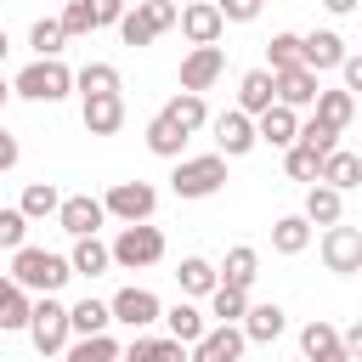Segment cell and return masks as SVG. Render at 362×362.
I'll return each mask as SVG.
<instances>
[{
    "mask_svg": "<svg viewBox=\"0 0 362 362\" xmlns=\"http://www.w3.org/2000/svg\"><path fill=\"white\" fill-rule=\"evenodd\" d=\"M255 130H260V141H266V147H283V153H288V147L300 141V107L272 102V107L255 119Z\"/></svg>",
    "mask_w": 362,
    "mask_h": 362,
    "instance_id": "cell-15",
    "label": "cell"
},
{
    "mask_svg": "<svg viewBox=\"0 0 362 362\" xmlns=\"http://www.w3.org/2000/svg\"><path fill=\"white\" fill-rule=\"evenodd\" d=\"M243 311H249V288L215 283V294H209V317H215V322H243Z\"/></svg>",
    "mask_w": 362,
    "mask_h": 362,
    "instance_id": "cell-37",
    "label": "cell"
},
{
    "mask_svg": "<svg viewBox=\"0 0 362 362\" xmlns=\"http://www.w3.org/2000/svg\"><path fill=\"white\" fill-rule=\"evenodd\" d=\"M147 11H153V23H158V34L181 23V6H175V0H147Z\"/></svg>",
    "mask_w": 362,
    "mask_h": 362,
    "instance_id": "cell-47",
    "label": "cell"
},
{
    "mask_svg": "<svg viewBox=\"0 0 362 362\" xmlns=\"http://www.w3.org/2000/svg\"><path fill=\"white\" fill-rule=\"evenodd\" d=\"M158 113H170V119H175L187 136H198V130L209 124V107H204V96H198V90H181V96H170Z\"/></svg>",
    "mask_w": 362,
    "mask_h": 362,
    "instance_id": "cell-29",
    "label": "cell"
},
{
    "mask_svg": "<svg viewBox=\"0 0 362 362\" xmlns=\"http://www.w3.org/2000/svg\"><path fill=\"white\" fill-rule=\"evenodd\" d=\"M107 249H113V266L141 272V266H158V260H164V232L147 226V221H136V226H119V238H113Z\"/></svg>",
    "mask_w": 362,
    "mask_h": 362,
    "instance_id": "cell-5",
    "label": "cell"
},
{
    "mask_svg": "<svg viewBox=\"0 0 362 362\" xmlns=\"http://www.w3.org/2000/svg\"><path fill=\"white\" fill-rule=\"evenodd\" d=\"M102 221H107V204H102V198H90V192L62 198V209H57V226H62L68 238H90Z\"/></svg>",
    "mask_w": 362,
    "mask_h": 362,
    "instance_id": "cell-13",
    "label": "cell"
},
{
    "mask_svg": "<svg viewBox=\"0 0 362 362\" xmlns=\"http://www.w3.org/2000/svg\"><path fill=\"white\" fill-rule=\"evenodd\" d=\"M74 90H79V96H113V90H119V68H113V62H85V68L74 74Z\"/></svg>",
    "mask_w": 362,
    "mask_h": 362,
    "instance_id": "cell-35",
    "label": "cell"
},
{
    "mask_svg": "<svg viewBox=\"0 0 362 362\" xmlns=\"http://www.w3.org/2000/svg\"><path fill=\"white\" fill-rule=\"evenodd\" d=\"M215 6H221V17H226V23H255L266 0H215Z\"/></svg>",
    "mask_w": 362,
    "mask_h": 362,
    "instance_id": "cell-44",
    "label": "cell"
},
{
    "mask_svg": "<svg viewBox=\"0 0 362 362\" xmlns=\"http://www.w3.org/2000/svg\"><path fill=\"white\" fill-rule=\"evenodd\" d=\"M175 283H181V294H215L221 266H215V260H204V255H187V260L175 266Z\"/></svg>",
    "mask_w": 362,
    "mask_h": 362,
    "instance_id": "cell-27",
    "label": "cell"
},
{
    "mask_svg": "<svg viewBox=\"0 0 362 362\" xmlns=\"http://www.w3.org/2000/svg\"><path fill=\"white\" fill-rule=\"evenodd\" d=\"M6 170H17V136L0 124V175H6Z\"/></svg>",
    "mask_w": 362,
    "mask_h": 362,
    "instance_id": "cell-50",
    "label": "cell"
},
{
    "mask_svg": "<svg viewBox=\"0 0 362 362\" xmlns=\"http://www.w3.org/2000/svg\"><path fill=\"white\" fill-rule=\"evenodd\" d=\"M221 74H226V51H221V45H192V51L181 57V90H198V96H204Z\"/></svg>",
    "mask_w": 362,
    "mask_h": 362,
    "instance_id": "cell-10",
    "label": "cell"
},
{
    "mask_svg": "<svg viewBox=\"0 0 362 362\" xmlns=\"http://www.w3.org/2000/svg\"><path fill=\"white\" fill-rule=\"evenodd\" d=\"M119 362H158V339H147V334H136L130 345H124V356Z\"/></svg>",
    "mask_w": 362,
    "mask_h": 362,
    "instance_id": "cell-46",
    "label": "cell"
},
{
    "mask_svg": "<svg viewBox=\"0 0 362 362\" xmlns=\"http://www.w3.org/2000/svg\"><path fill=\"white\" fill-rule=\"evenodd\" d=\"M283 170H288V181H322V153L305 147V141H294L283 153Z\"/></svg>",
    "mask_w": 362,
    "mask_h": 362,
    "instance_id": "cell-39",
    "label": "cell"
},
{
    "mask_svg": "<svg viewBox=\"0 0 362 362\" xmlns=\"http://www.w3.org/2000/svg\"><path fill=\"white\" fill-rule=\"evenodd\" d=\"M272 249L277 255H305L311 249V221L305 215H277L272 221Z\"/></svg>",
    "mask_w": 362,
    "mask_h": 362,
    "instance_id": "cell-26",
    "label": "cell"
},
{
    "mask_svg": "<svg viewBox=\"0 0 362 362\" xmlns=\"http://www.w3.org/2000/svg\"><path fill=\"white\" fill-rule=\"evenodd\" d=\"M68 260H74V277H102V272L113 266V249H107V243L90 232V238H74Z\"/></svg>",
    "mask_w": 362,
    "mask_h": 362,
    "instance_id": "cell-24",
    "label": "cell"
},
{
    "mask_svg": "<svg viewBox=\"0 0 362 362\" xmlns=\"http://www.w3.org/2000/svg\"><path fill=\"white\" fill-rule=\"evenodd\" d=\"M107 305H113V322H124V328H153V322H164V300H158L153 288H136V283L119 288Z\"/></svg>",
    "mask_w": 362,
    "mask_h": 362,
    "instance_id": "cell-9",
    "label": "cell"
},
{
    "mask_svg": "<svg viewBox=\"0 0 362 362\" xmlns=\"http://www.w3.org/2000/svg\"><path fill=\"white\" fill-rule=\"evenodd\" d=\"M28 317H34V300H28V288L6 272V277H0V328H28Z\"/></svg>",
    "mask_w": 362,
    "mask_h": 362,
    "instance_id": "cell-25",
    "label": "cell"
},
{
    "mask_svg": "<svg viewBox=\"0 0 362 362\" xmlns=\"http://www.w3.org/2000/svg\"><path fill=\"white\" fill-rule=\"evenodd\" d=\"M272 102H277V74H272V68H249V74L238 79V107L260 119Z\"/></svg>",
    "mask_w": 362,
    "mask_h": 362,
    "instance_id": "cell-17",
    "label": "cell"
},
{
    "mask_svg": "<svg viewBox=\"0 0 362 362\" xmlns=\"http://www.w3.org/2000/svg\"><path fill=\"white\" fill-rule=\"evenodd\" d=\"M322 266L334 277H356L362 272V232L356 226H322Z\"/></svg>",
    "mask_w": 362,
    "mask_h": 362,
    "instance_id": "cell-8",
    "label": "cell"
},
{
    "mask_svg": "<svg viewBox=\"0 0 362 362\" xmlns=\"http://www.w3.org/2000/svg\"><path fill=\"white\" fill-rule=\"evenodd\" d=\"M283 328H288V317H283V305H272V300H260V305L243 311V334H249V345H272Z\"/></svg>",
    "mask_w": 362,
    "mask_h": 362,
    "instance_id": "cell-21",
    "label": "cell"
},
{
    "mask_svg": "<svg viewBox=\"0 0 362 362\" xmlns=\"http://www.w3.org/2000/svg\"><path fill=\"white\" fill-rule=\"evenodd\" d=\"M255 277H260V255H255L249 243L226 249V260H221V283H232V288H255Z\"/></svg>",
    "mask_w": 362,
    "mask_h": 362,
    "instance_id": "cell-31",
    "label": "cell"
},
{
    "mask_svg": "<svg viewBox=\"0 0 362 362\" xmlns=\"http://www.w3.org/2000/svg\"><path fill=\"white\" fill-rule=\"evenodd\" d=\"M28 339H34L40 356H62V351H68V339H74V317H68V305H62L57 294H40V300H34Z\"/></svg>",
    "mask_w": 362,
    "mask_h": 362,
    "instance_id": "cell-4",
    "label": "cell"
},
{
    "mask_svg": "<svg viewBox=\"0 0 362 362\" xmlns=\"http://www.w3.org/2000/svg\"><path fill=\"white\" fill-rule=\"evenodd\" d=\"M119 40L130 45V51H141V45H153L158 40V23H153V11H147V0H136L124 17H119Z\"/></svg>",
    "mask_w": 362,
    "mask_h": 362,
    "instance_id": "cell-28",
    "label": "cell"
},
{
    "mask_svg": "<svg viewBox=\"0 0 362 362\" xmlns=\"http://www.w3.org/2000/svg\"><path fill=\"white\" fill-rule=\"evenodd\" d=\"M11 96H17V90H11V85H6V74H0V107H6Z\"/></svg>",
    "mask_w": 362,
    "mask_h": 362,
    "instance_id": "cell-53",
    "label": "cell"
},
{
    "mask_svg": "<svg viewBox=\"0 0 362 362\" xmlns=\"http://www.w3.org/2000/svg\"><path fill=\"white\" fill-rule=\"evenodd\" d=\"M351 51H345V40L334 34V28H317V34H305V68H317V74H328V68H339Z\"/></svg>",
    "mask_w": 362,
    "mask_h": 362,
    "instance_id": "cell-22",
    "label": "cell"
},
{
    "mask_svg": "<svg viewBox=\"0 0 362 362\" xmlns=\"http://www.w3.org/2000/svg\"><path fill=\"white\" fill-rule=\"evenodd\" d=\"M215 124V153H226V158H243V153H255L260 147V130H255V113H243V107H226L221 119H209Z\"/></svg>",
    "mask_w": 362,
    "mask_h": 362,
    "instance_id": "cell-7",
    "label": "cell"
},
{
    "mask_svg": "<svg viewBox=\"0 0 362 362\" xmlns=\"http://www.w3.org/2000/svg\"><path fill=\"white\" fill-rule=\"evenodd\" d=\"M0 334H6V328H0Z\"/></svg>",
    "mask_w": 362,
    "mask_h": 362,
    "instance_id": "cell-55",
    "label": "cell"
},
{
    "mask_svg": "<svg viewBox=\"0 0 362 362\" xmlns=\"http://www.w3.org/2000/svg\"><path fill=\"white\" fill-rule=\"evenodd\" d=\"M311 119H322L328 130H345V124L356 119V96H351L345 85H339V90H322V96H317V113H311Z\"/></svg>",
    "mask_w": 362,
    "mask_h": 362,
    "instance_id": "cell-33",
    "label": "cell"
},
{
    "mask_svg": "<svg viewBox=\"0 0 362 362\" xmlns=\"http://www.w3.org/2000/svg\"><path fill=\"white\" fill-rule=\"evenodd\" d=\"M11 277H17L28 294H57V288L74 277V260L57 255V249H34V243H23V249L11 255Z\"/></svg>",
    "mask_w": 362,
    "mask_h": 362,
    "instance_id": "cell-1",
    "label": "cell"
},
{
    "mask_svg": "<svg viewBox=\"0 0 362 362\" xmlns=\"http://www.w3.org/2000/svg\"><path fill=\"white\" fill-rule=\"evenodd\" d=\"M23 243H28V215L23 209H0V249L17 255Z\"/></svg>",
    "mask_w": 362,
    "mask_h": 362,
    "instance_id": "cell-41",
    "label": "cell"
},
{
    "mask_svg": "<svg viewBox=\"0 0 362 362\" xmlns=\"http://www.w3.org/2000/svg\"><path fill=\"white\" fill-rule=\"evenodd\" d=\"M147 153H158V158H187V130H181L170 113H153V124H147Z\"/></svg>",
    "mask_w": 362,
    "mask_h": 362,
    "instance_id": "cell-23",
    "label": "cell"
},
{
    "mask_svg": "<svg viewBox=\"0 0 362 362\" xmlns=\"http://www.w3.org/2000/svg\"><path fill=\"white\" fill-rule=\"evenodd\" d=\"M226 187V153H198V158H175L170 192L175 198H215Z\"/></svg>",
    "mask_w": 362,
    "mask_h": 362,
    "instance_id": "cell-3",
    "label": "cell"
},
{
    "mask_svg": "<svg viewBox=\"0 0 362 362\" xmlns=\"http://www.w3.org/2000/svg\"><path fill=\"white\" fill-rule=\"evenodd\" d=\"M17 209H23L28 221H45V215H57V209H62V192H57L51 181H28V187H23V204H17Z\"/></svg>",
    "mask_w": 362,
    "mask_h": 362,
    "instance_id": "cell-36",
    "label": "cell"
},
{
    "mask_svg": "<svg viewBox=\"0 0 362 362\" xmlns=\"http://www.w3.org/2000/svg\"><path fill=\"white\" fill-rule=\"evenodd\" d=\"M6 51H11V40H6V28H0V62H6Z\"/></svg>",
    "mask_w": 362,
    "mask_h": 362,
    "instance_id": "cell-54",
    "label": "cell"
},
{
    "mask_svg": "<svg viewBox=\"0 0 362 362\" xmlns=\"http://www.w3.org/2000/svg\"><path fill=\"white\" fill-rule=\"evenodd\" d=\"M311 226H339V215H345V192L339 187H328V181H311L305 187V209H300Z\"/></svg>",
    "mask_w": 362,
    "mask_h": 362,
    "instance_id": "cell-18",
    "label": "cell"
},
{
    "mask_svg": "<svg viewBox=\"0 0 362 362\" xmlns=\"http://www.w3.org/2000/svg\"><path fill=\"white\" fill-rule=\"evenodd\" d=\"M300 356H305V362H351V351H345L339 328H334V322H322V317H311V322L300 328Z\"/></svg>",
    "mask_w": 362,
    "mask_h": 362,
    "instance_id": "cell-14",
    "label": "cell"
},
{
    "mask_svg": "<svg viewBox=\"0 0 362 362\" xmlns=\"http://www.w3.org/2000/svg\"><path fill=\"white\" fill-rule=\"evenodd\" d=\"M322 181H328V187H339V192L362 187V153H345V147H334V153L322 158Z\"/></svg>",
    "mask_w": 362,
    "mask_h": 362,
    "instance_id": "cell-30",
    "label": "cell"
},
{
    "mask_svg": "<svg viewBox=\"0 0 362 362\" xmlns=\"http://www.w3.org/2000/svg\"><path fill=\"white\" fill-rule=\"evenodd\" d=\"M102 204H107V215H113V221L136 226V221H153V209H158V192H153L147 181H113Z\"/></svg>",
    "mask_w": 362,
    "mask_h": 362,
    "instance_id": "cell-6",
    "label": "cell"
},
{
    "mask_svg": "<svg viewBox=\"0 0 362 362\" xmlns=\"http://www.w3.org/2000/svg\"><path fill=\"white\" fill-rule=\"evenodd\" d=\"M90 11H96V28H119V17L130 11V0H90Z\"/></svg>",
    "mask_w": 362,
    "mask_h": 362,
    "instance_id": "cell-45",
    "label": "cell"
},
{
    "mask_svg": "<svg viewBox=\"0 0 362 362\" xmlns=\"http://www.w3.org/2000/svg\"><path fill=\"white\" fill-rule=\"evenodd\" d=\"M300 141H305V147H317V153L328 158V153L339 147V130H328L322 119H305V124H300Z\"/></svg>",
    "mask_w": 362,
    "mask_h": 362,
    "instance_id": "cell-43",
    "label": "cell"
},
{
    "mask_svg": "<svg viewBox=\"0 0 362 362\" xmlns=\"http://www.w3.org/2000/svg\"><path fill=\"white\" fill-rule=\"evenodd\" d=\"M339 339H345V351H351V362H362V322H351V328H345Z\"/></svg>",
    "mask_w": 362,
    "mask_h": 362,
    "instance_id": "cell-51",
    "label": "cell"
},
{
    "mask_svg": "<svg viewBox=\"0 0 362 362\" xmlns=\"http://www.w3.org/2000/svg\"><path fill=\"white\" fill-rule=\"evenodd\" d=\"M249 351V334H243V322H215L198 345H192V362H238Z\"/></svg>",
    "mask_w": 362,
    "mask_h": 362,
    "instance_id": "cell-11",
    "label": "cell"
},
{
    "mask_svg": "<svg viewBox=\"0 0 362 362\" xmlns=\"http://www.w3.org/2000/svg\"><path fill=\"white\" fill-rule=\"evenodd\" d=\"M175 28L187 34V45H221L226 17H221L215 0H192V6H181V23H175Z\"/></svg>",
    "mask_w": 362,
    "mask_h": 362,
    "instance_id": "cell-12",
    "label": "cell"
},
{
    "mask_svg": "<svg viewBox=\"0 0 362 362\" xmlns=\"http://www.w3.org/2000/svg\"><path fill=\"white\" fill-rule=\"evenodd\" d=\"M62 362H68V356H62Z\"/></svg>",
    "mask_w": 362,
    "mask_h": 362,
    "instance_id": "cell-56",
    "label": "cell"
},
{
    "mask_svg": "<svg viewBox=\"0 0 362 362\" xmlns=\"http://www.w3.org/2000/svg\"><path fill=\"white\" fill-rule=\"evenodd\" d=\"M79 119H85L90 136H113V130L124 124V96H119V90H113V96H85Z\"/></svg>",
    "mask_w": 362,
    "mask_h": 362,
    "instance_id": "cell-19",
    "label": "cell"
},
{
    "mask_svg": "<svg viewBox=\"0 0 362 362\" xmlns=\"http://www.w3.org/2000/svg\"><path fill=\"white\" fill-rule=\"evenodd\" d=\"M322 6H328L334 17H345V11H356V0H322Z\"/></svg>",
    "mask_w": 362,
    "mask_h": 362,
    "instance_id": "cell-52",
    "label": "cell"
},
{
    "mask_svg": "<svg viewBox=\"0 0 362 362\" xmlns=\"http://www.w3.org/2000/svg\"><path fill=\"white\" fill-rule=\"evenodd\" d=\"M339 74H345V90L356 96V90H362V51H351V57L339 62Z\"/></svg>",
    "mask_w": 362,
    "mask_h": 362,
    "instance_id": "cell-49",
    "label": "cell"
},
{
    "mask_svg": "<svg viewBox=\"0 0 362 362\" xmlns=\"http://www.w3.org/2000/svg\"><path fill=\"white\" fill-rule=\"evenodd\" d=\"M62 28H68V40L90 34V28H96V11H90V0H68V6H62Z\"/></svg>",
    "mask_w": 362,
    "mask_h": 362,
    "instance_id": "cell-42",
    "label": "cell"
},
{
    "mask_svg": "<svg viewBox=\"0 0 362 362\" xmlns=\"http://www.w3.org/2000/svg\"><path fill=\"white\" fill-rule=\"evenodd\" d=\"M317 96H322V85H317V68H283L277 74V102L283 107H317Z\"/></svg>",
    "mask_w": 362,
    "mask_h": 362,
    "instance_id": "cell-16",
    "label": "cell"
},
{
    "mask_svg": "<svg viewBox=\"0 0 362 362\" xmlns=\"http://www.w3.org/2000/svg\"><path fill=\"white\" fill-rule=\"evenodd\" d=\"M68 317H74V334H107V322H113V305L85 294L79 305H68Z\"/></svg>",
    "mask_w": 362,
    "mask_h": 362,
    "instance_id": "cell-38",
    "label": "cell"
},
{
    "mask_svg": "<svg viewBox=\"0 0 362 362\" xmlns=\"http://www.w3.org/2000/svg\"><path fill=\"white\" fill-rule=\"evenodd\" d=\"M305 62V34H272L266 40V68L283 74V68H300Z\"/></svg>",
    "mask_w": 362,
    "mask_h": 362,
    "instance_id": "cell-34",
    "label": "cell"
},
{
    "mask_svg": "<svg viewBox=\"0 0 362 362\" xmlns=\"http://www.w3.org/2000/svg\"><path fill=\"white\" fill-rule=\"evenodd\" d=\"M62 356H68V362H119V356H124V345H119L113 334H79Z\"/></svg>",
    "mask_w": 362,
    "mask_h": 362,
    "instance_id": "cell-32",
    "label": "cell"
},
{
    "mask_svg": "<svg viewBox=\"0 0 362 362\" xmlns=\"http://www.w3.org/2000/svg\"><path fill=\"white\" fill-rule=\"evenodd\" d=\"M164 328H170L181 345H198V339L209 334V317H204L192 300H175V305H164Z\"/></svg>",
    "mask_w": 362,
    "mask_h": 362,
    "instance_id": "cell-20",
    "label": "cell"
},
{
    "mask_svg": "<svg viewBox=\"0 0 362 362\" xmlns=\"http://www.w3.org/2000/svg\"><path fill=\"white\" fill-rule=\"evenodd\" d=\"M62 40H68L62 17H40V23L28 28V45H34V57H62Z\"/></svg>",
    "mask_w": 362,
    "mask_h": 362,
    "instance_id": "cell-40",
    "label": "cell"
},
{
    "mask_svg": "<svg viewBox=\"0 0 362 362\" xmlns=\"http://www.w3.org/2000/svg\"><path fill=\"white\" fill-rule=\"evenodd\" d=\"M158 362H192V345H181L175 334H164L158 339Z\"/></svg>",
    "mask_w": 362,
    "mask_h": 362,
    "instance_id": "cell-48",
    "label": "cell"
},
{
    "mask_svg": "<svg viewBox=\"0 0 362 362\" xmlns=\"http://www.w3.org/2000/svg\"><path fill=\"white\" fill-rule=\"evenodd\" d=\"M11 90H17L23 102H62V96L74 90V68H68L62 57H34V62L11 79Z\"/></svg>",
    "mask_w": 362,
    "mask_h": 362,
    "instance_id": "cell-2",
    "label": "cell"
}]
</instances>
